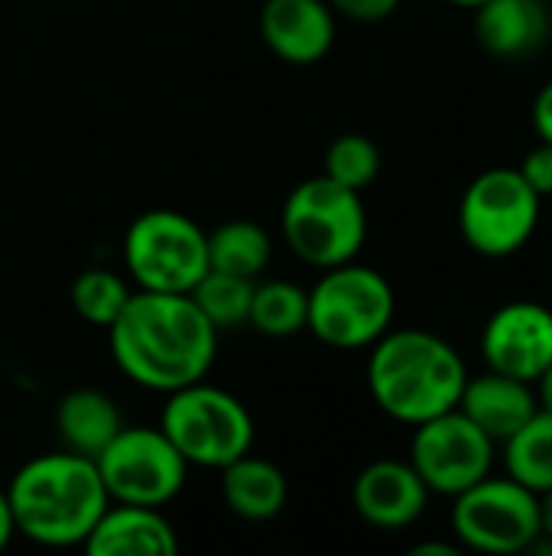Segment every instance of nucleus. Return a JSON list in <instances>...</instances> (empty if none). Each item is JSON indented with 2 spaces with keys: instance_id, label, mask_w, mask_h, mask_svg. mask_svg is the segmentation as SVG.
Wrapping results in <instances>:
<instances>
[{
  "instance_id": "nucleus-1",
  "label": "nucleus",
  "mask_w": 552,
  "mask_h": 556,
  "mask_svg": "<svg viewBox=\"0 0 552 556\" xmlns=\"http://www.w3.org/2000/svg\"><path fill=\"white\" fill-rule=\"evenodd\" d=\"M107 342L120 375L156 394L202 381L218 355V329L189 293L133 290Z\"/></svg>"
},
{
  "instance_id": "nucleus-2",
  "label": "nucleus",
  "mask_w": 552,
  "mask_h": 556,
  "mask_svg": "<svg viewBox=\"0 0 552 556\" xmlns=\"http://www.w3.org/2000/svg\"><path fill=\"white\" fill-rule=\"evenodd\" d=\"M7 498L16 534L55 551L81 547L111 505L94 459L72 450L23 463L7 485Z\"/></svg>"
},
{
  "instance_id": "nucleus-3",
  "label": "nucleus",
  "mask_w": 552,
  "mask_h": 556,
  "mask_svg": "<svg viewBox=\"0 0 552 556\" xmlns=\"http://www.w3.org/2000/svg\"><path fill=\"white\" fill-rule=\"evenodd\" d=\"M465 381L462 355L433 332L387 329L371 345L368 391L387 417L407 427L459 407Z\"/></svg>"
},
{
  "instance_id": "nucleus-4",
  "label": "nucleus",
  "mask_w": 552,
  "mask_h": 556,
  "mask_svg": "<svg viewBox=\"0 0 552 556\" xmlns=\"http://www.w3.org/2000/svg\"><path fill=\"white\" fill-rule=\"evenodd\" d=\"M280 228L283 241L303 264L329 270L358 257L368 238V212L358 189L322 173L303 179L286 195Z\"/></svg>"
},
{
  "instance_id": "nucleus-5",
  "label": "nucleus",
  "mask_w": 552,
  "mask_h": 556,
  "mask_svg": "<svg viewBox=\"0 0 552 556\" xmlns=\"http://www.w3.org/2000/svg\"><path fill=\"white\" fill-rule=\"evenodd\" d=\"M306 329L329 349H371L394 323L397 296L387 277L364 264H338L306 290Z\"/></svg>"
},
{
  "instance_id": "nucleus-6",
  "label": "nucleus",
  "mask_w": 552,
  "mask_h": 556,
  "mask_svg": "<svg viewBox=\"0 0 552 556\" xmlns=\"http://www.w3.org/2000/svg\"><path fill=\"white\" fill-rule=\"evenodd\" d=\"M159 430L198 469H224L254 446V417L244 401L205 378L166 394Z\"/></svg>"
},
{
  "instance_id": "nucleus-7",
  "label": "nucleus",
  "mask_w": 552,
  "mask_h": 556,
  "mask_svg": "<svg viewBox=\"0 0 552 556\" xmlns=\"http://www.w3.org/2000/svg\"><path fill=\"white\" fill-rule=\"evenodd\" d=\"M124 267L137 290L189 293L208 270V231L185 212L150 208L124 235Z\"/></svg>"
},
{
  "instance_id": "nucleus-8",
  "label": "nucleus",
  "mask_w": 552,
  "mask_h": 556,
  "mask_svg": "<svg viewBox=\"0 0 552 556\" xmlns=\"http://www.w3.org/2000/svg\"><path fill=\"white\" fill-rule=\"evenodd\" d=\"M540 202L521 169H485L472 179L459 205L465 244L485 257L517 254L540 225Z\"/></svg>"
},
{
  "instance_id": "nucleus-9",
  "label": "nucleus",
  "mask_w": 552,
  "mask_h": 556,
  "mask_svg": "<svg viewBox=\"0 0 552 556\" xmlns=\"http://www.w3.org/2000/svg\"><path fill=\"white\" fill-rule=\"evenodd\" d=\"M98 476L111 502L169 505L189 479V463L159 427H120V433L94 456Z\"/></svg>"
},
{
  "instance_id": "nucleus-10",
  "label": "nucleus",
  "mask_w": 552,
  "mask_h": 556,
  "mask_svg": "<svg viewBox=\"0 0 552 556\" xmlns=\"http://www.w3.org/2000/svg\"><path fill=\"white\" fill-rule=\"evenodd\" d=\"M452 531L478 554H527L540 538V495L517 479L485 476L455 495Z\"/></svg>"
},
{
  "instance_id": "nucleus-11",
  "label": "nucleus",
  "mask_w": 552,
  "mask_h": 556,
  "mask_svg": "<svg viewBox=\"0 0 552 556\" xmlns=\"http://www.w3.org/2000/svg\"><path fill=\"white\" fill-rule=\"evenodd\" d=\"M410 466L420 472L429 492L455 498L459 492L491 476L495 440L459 407H452L413 427Z\"/></svg>"
},
{
  "instance_id": "nucleus-12",
  "label": "nucleus",
  "mask_w": 552,
  "mask_h": 556,
  "mask_svg": "<svg viewBox=\"0 0 552 556\" xmlns=\"http://www.w3.org/2000/svg\"><path fill=\"white\" fill-rule=\"evenodd\" d=\"M482 355L491 371L537 384L552 365V309L517 300L501 306L482 332Z\"/></svg>"
},
{
  "instance_id": "nucleus-13",
  "label": "nucleus",
  "mask_w": 552,
  "mask_h": 556,
  "mask_svg": "<svg viewBox=\"0 0 552 556\" xmlns=\"http://www.w3.org/2000/svg\"><path fill=\"white\" fill-rule=\"evenodd\" d=\"M351 505L361 521L377 531H403L429 505V489L410 459H377L364 466L351 485Z\"/></svg>"
},
{
  "instance_id": "nucleus-14",
  "label": "nucleus",
  "mask_w": 552,
  "mask_h": 556,
  "mask_svg": "<svg viewBox=\"0 0 552 556\" xmlns=\"http://www.w3.org/2000/svg\"><path fill=\"white\" fill-rule=\"evenodd\" d=\"M267 49L290 65H316L335 42V10L329 0H267L260 10Z\"/></svg>"
},
{
  "instance_id": "nucleus-15",
  "label": "nucleus",
  "mask_w": 552,
  "mask_h": 556,
  "mask_svg": "<svg viewBox=\"0 0 552 556\" xmlns=\"http://www.w3.org/2000/svg\"><path fill=\"white\" fill-rule=\"evenodd\" d=\"M81 547L91 556H172L179 534L163 508L111 502Z\"/></svg>"
},
{
  "instance_id": "nucleus-16",
  "label": "nucleus",
  "mask_w": 552,
  "mask_h": 556,
  "mask_svg": "<svg viewBox=\"0 0 552 556\" xmlns=\"http://www.w3.org/2000/svg\"><path fill=\"white\" fill-rule=\"evenodd\" d=\"M459 410L475 427H482L495 443H508L540 410V404L534 384L488 368V375L465 381Z\"/></svg>"
},
{
  "instance_id": "nucleus-17",
  "label": "nucleus",
  "mask_w": 552,
  "mask_h": 556,
  "mask_svg": "<svg viewBox=\"0 0 552 556\" xmlns=\"http://www.w3.org/2000/svg\"><path fill=\"white\" fill-rule=\"evenodd\" d=\"M221 472V498L231 515L264 525L283 515L290 502V482L283 469L264 456L244 453L241 459L228 463Z\"/></svg>"
},
{
  "instance_id": "nucleus-18",
  "label": "nucleus",
  "mask_w": 552,
  "mask_h": 556,
  "mask_svg": "<svg viewBox=\"0 0 552 556\" xmlns=\"http://www.w3.org/2000/svg\"><path fill=\"white\" fill-rule=\"evenodd\" d=\"M475 36L491 55H527L550 36V13L540 0H485L475 7Z\"/></svg>"
},
{
  "instance_id": "nucleus-19",
  "label": "nucleus",
  "mask_w": 552,
  "mask_h": 556,
  "mask_svg": "<svg viewBox=\"0 0 552 556\" xmlns=\"http://www.w3.org/2000/svg\"><path fill=\"white\" fill-rule=\"evenodd\" d=\"M124 427L120 407L98 388H75L55 404V433L62 450L94 459Z\"/></svg>"
},
{
  "instance_id": "nucleus-20",
  "label": "nucleus",
  "mask_w": 552,
  "mask_h": 556,
  "mask_svg": "<svg viewBox=\"0 0 552 556\" xmlns=\"http://www.w3.org/2000/svg\"><path fill=\"white\" fill-rule=\"evenodd\" d=\"M273 257V241L264 225L251 218H231L208 235V267L257 280Z\"/></svg>"
},
{
  "instance_id": "nucleus-21",
  "label": "nucleus",
  "mask_w": 552,
  "mask_h": 556,
  "mask_svg": "<svg viewBox=\"0 0 552 556\" xmlns=\"http://www.w3.org/2000/svg\"><path fill=\"white\" fill-rule=\"evenodd\" d=\"M309 293L293 280H264L254 283L247 326L270 339H286L306 329Z\"/></svg>"
},
{
  "instance_id": "nucleus-22",
  "label": "nucleus",
  "mask_w": 552,
  "mask_h": 556,
  "mask_svg": "<svg viewBox=\"0 0 552 556\" xmlns=\"http://www.w3.org/2000/svg\"><path fill=\"white\" fill-rule=\"evenodd\" d=\"M508 476L527 485L530 492L552 489V414L537 410L511 440H508Z\"/></svg>"
},
{
  "instance_id": "nucleus-23",
  "label": "nucleus",
  "mask_w": 552,
  "mask_h": 556,
  "mask_svg": "<svg viewBox=\"0 0 552 556\" xmlns=\"http://www.w3.org/2000/svg\"><path fill=\"white\" fill-rule=\"evenodd\" d=\"M254 283L247 277L238 274H224V270H205V277L189 290L192 303L202 309V316L218 329H238L247 326L251 316V300H254Z\"/></svg>"
},
{
  "instance_id": "nucleus-24",
  "label": "nucleus",
  "mask_w": 552,
  "mask_h": 556,
  "mask_svg": "<svg viewBox=\"0 0 552 556\" xmlns=\"http://www.w3.org/2000/svg\"><path fill=\"white\" fill-rule=\"evenodd\" d=\"M130 296H133L130 283L120 274L107 270V267H88V270H81L72 280V290H68L72 309L85 323H91L98 329H107L124 313V306H127Z\"/></svg>"
},
{
  "instance_id": "nucleus-25",
  "label": "nucleus",
  "mask_w": 552,
  "mask_h": 556,
  "mask_svg": "<svg viewBox=\"0 0 552 556\" xmlns=\"http://www.w3.org/2000/svg\"><path fill=\"white\" fill-rule=\"evenodd\" d=\"M325 176L348 189H368L381 173V150L364 134H342L325 150Z\"/></svg>"
},
{
  "instance_id": "nucleus-26",
  "label": "nucleus",
  "mask_w": 552,
  "mask_h": 556,
  "mask_svg": "<svg viewBox=\"0 0 552 556\" xmlns=\"http://www.w3.org/2000/svg\"><path fill=\"white\" fill-rule=\"evenodd\" d=\"M335 16L355 20V23H381L397 13L400 0H329Z\"/></svg>"
},
{
  "instance_id": "nucleus-27",
  "label": "nucleus",
  "mask_w": 552,
  "mask_h": 556,
  "mask_svg": "<svg viewBox=\"0 0 552 556\" xmlns=\"http://www.w3.org/2000/svg\"><path fill=\"white\" fill-rule=\"evenodd\" d=\"M521 176L540 199L552 195V143L543 140L537 150L527 153V160L521 163Z\"/></svg>"
},
{
  "instance_id": "nucleus-28",
  "label": "nucleus",
  "mask_w": 552,
  "mask_h": 556,
  "mask_svg": "<svg viewBox=\"0 0 552 556\" xmlns=\"http://www.w3.org/2000/svg\"><path fill=\"white\" fill-rule=\"evenodd\" d=\"M534 127L547 143H552V81L534 101Z\"/></svg>"
},
{
  "instance_id": "nucleus-29",
  "label": "nucleus",
  "mask_w": 552,
  "mask_h": 556,
  "mask_svg": "<svg viewBox=\"0 0 552 556\" xmlns=\"http://www.w3.org/2000/svg\"><path fill=\"white\" fill-rule=\"evenodd\" d=\"M13 538H16V525H13L10 498H7V489H0V551H7Z\"/></svg>"
},
{
  "instance_id": "nucleus-30",
  "label": "nucleus",
  "mask_w": 552,
  "mask_h": 556,
  "mask_svg": "<svg viewBox=\"0 0 552 556\" xmlns=\"http://www.w3.org/2000/svg\"><path fill=\"white\" fill-rule=\"evenodd\" d=\"M537 404H540V410L552 414V365L537 378Z\"/></svg>"
},
{
  "instance_id": "nucleus-31",
  "label": "nucleus",
  "mask_w": 552,
  "mask_h": 556,
  "mask_svg": "<svg viewBox=\"0 0 552 556\" xmlns=\"http://www.w3.org/2000/svg\"><path fill=\"white\" fill-rule=\"evenodd\" d=\"M540 534L552 538V489L540 492Z\"/></svg>"
},
{
  "instance_id": "nucleus-32",
  "label": "nucleus",
  "mask_w": 552,
  "mask_h": 556,
  "mask_svg": "<svg viewBox=\"0 0 552 556\" xmlns=\"http://www.w3.org/2000/svg\"><path fill=\"white\" fill-rule=\"evenodd\" d=\"M413 556H459V547H452V544H416Z\"/></svg>"
},
{
  "instance_id": "nucleus-33",
  "label": "nucleus",
  "mask_w": 552,
  "mask_h": 556,
  "mask_svg": "<svg viewBox=\"0 0 552 556\" xmlns=\"http://www.w3.org/2000/svg\"><path fill=\"white\" fill-rule=\"evenodd\" d=\"M449 3H459V7H472V10H475V7H482L485 0H449Z\"/></svg>"
}]
</instances>
